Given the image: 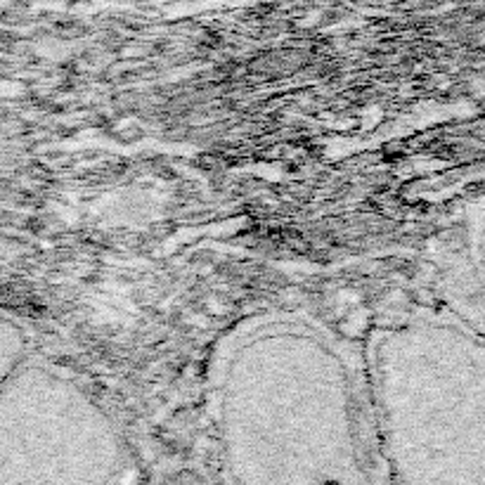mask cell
I'll list each match as a JSON object with an SVG mask.
<instances>
[{
  "mask_svg": "<svg viewBox=\"0 0 485 485\" xmlns=\"http://www.w3.org/2000/svg\"><path fill=\"white\" fill-rule=\"evenodd\" d=\"M119 457L112 417L78 381L22 362L0 383V485L92 483Z\"/></svg>",
  "mask_w": 485,
  "mask_h": 485,
  "instance_id": "obj_1",
  "label": "cell"
}]
</instances>
